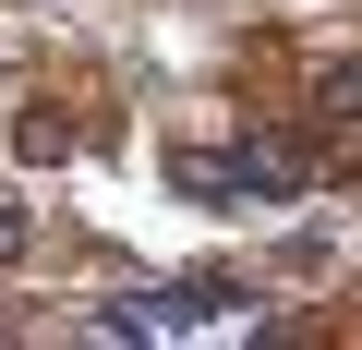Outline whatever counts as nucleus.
I'll use <instances>...</instances> for the list:
<instances>
[{
	"mask_svg": "<svg viewBox=\"0 0 362 350\" xmlns=\"http://www.w3.org/2000/svg\"><path fill=\"white\" fill-rule=\"evenodd\" d=\"M302 182H314V157H302L290 133H242L230 157H206V145L169 157V194H254V206H290Z\"/></svg>",
	"mask_w": 362,
	"mask_h": 350,
	"instance_id": "f257e3e1",
	"label": "nucleus"
},
{
	"mask_svg": "<svg viewBox=\"0 0 362 350\" xmlns=\"http://www.w3.org/2000/svg\"><path fill=\"white\" fill-rule=\"evenodd\" d=\"M326 157L362 182V73H338V85H326Z\"/></svg>",
	"mask_w": 362,
	"mask_h": 350,
	"instance_id": "f03ea898",
	"label": "nucleus"
},
{
	"mask_svg": "<svg viewBox=\"0 0 362 350\" xmlns=\"http://www.w3.org/2000/svg\"><path fill=\"white\" fill-rule=\"evenodd\" d=\"M25 254V206H0V266H13Z\"/></svg>",
	"mask_w": 362,
	"mask_h": 350,
	"instance_id": "7ed1b4c3",
	"label": "nucleus"
}]
</instances>
